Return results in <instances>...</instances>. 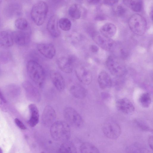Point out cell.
<instances>
[{
    "label": "cell",
    "mask_w": 153,
    "mask_h": 153,
    "mask_svg": "<svg viewBox=\"0 0 153 153\" xmlns=\"http://www.w3.org/2000/svg\"><path fill=\"white\" fill-rule=\"evenodd\" d=\"M127 150L129 151V152H142V151H145L144 149L142 147L140 146L138 144H134L132 146H130L127 149Z\"/></svg>",
    "instance_id": "d6a6232c"
},
{
    "label": "cell",
    "mask_w": 153,
    "mask_h": 153,
    "mask_svg": "<svg viewBox=\"0 0 153 153\" xmlns=\"http://www.w3.org/2000/svg\"><path fill=\"white\" fill-rule=\"evenodd\" d=\"M148 143L150 148L153 149V137L152 136H150L148 139Z\"/></svg>",
    "instance_id": "74e56055"
},
{
    "label": "cell",
    "mask_w": 153,
    "mask_h": 153,
    "mask_svg": "<svg viewBox=\"0 0 153 153\" xmlns=\"http://www.w3.org/2000/svg\"><path fill=\"white\" fill-rule=\"evenodd\" d=\"M119 0H103V3L108 6H112L118 2Z\"/></svg>",
    "instance_id": "e575fe53"
},
{
    "label": "cell",
    "mask_w": 153,
    "mask_h": 153,
    "mask_svg": "<svg viewBox=\"0 0 153 153\" xmlns=\"http://www.w3.org/2000/svg\"><path fill=\"white\" fill-rule=\"evenodd\" d=\"M106 65L110 72L116 76H122L126 72V68L124 64L120 58L114 56H110L108 57Z\"/></svg>",
    "instance_id": "5b68a950"
},
{
    "label": "cell",
    "mask_w": 153,
    "mask_h": 153,
    "mask_svg": "<svg viewBox=\"0 0 153 153\" xmlns=\"http://www.w3.org/2000/svg\"><path fill=\"white\" fill-rule=\"evenodd\" d=\"M134 122L140 129L145 131H152V129L146 124L141 121L135 120Z\"/></svg>",
    "instance_id": "1f68e13d"
},
{
    "label": "cell",
    "mask_w": 153,
    "mask_h": 153,
    "mask_svg": "<svg viewBox=\"0 0 153 153\" xmlns=\"http://www.w3.org/2000/svg\"><path fill=\"white\" fill-rule=\"evenodd\" d=\"M68 13L70 16L75 19H79L81 15V10L79 5L76 4H73L68 9Z\"/></svg>",
    "instance_id": "d4e9b609"
},
{
    "label": "cell",
    "mask_w": 153,
    "mask_h": 153,
    "mask_svg": "<svg viewBox=\"0 0 153 153\" xmlns=\"http://www.w3.org/2000/svg\"><path fill=\"white\" fill-rule=\"evenodd\" d=\"M28 107L31 116L28 121V123L31 127H33L35 126L39 122V111L37 106L35 104H30L29 105Z\"/></svg>",
    "instance_id": "d6986e66"
},
{
    "label": "cell",
    "mask_w": 153,
    "mask_h": 153,
    "mask_svg": "<svg viewBox=\"0 0 153 153\" xmlns=\"http://www.w3.org/2000/svg\"><path fill=\"white\" fill-rule=\"evenodd\" d=\"M152 11L151 12L150 16L151 17V19H152Z\"/></svg>",
    "instance_id": "ab89813d"
},
{
    "label": "cell",
    "mask_w": 153,
    "mask_h": 153,
    "mask_svg": "<svg viewBox=\"0 0 153 153\" xmlns=\"http://www.w3.org/2000/svg\"><path fill=\"white\" fill-rule=\"evenodd\" d=\"M50 77L53 83L58 91H62L64 90L65 86L64 80L59 72L54 71H51Z\"/></svg>",
    "instance_id": "2e32d148"
},
{
    "label": "cell",
    "mask_w": 153,
    "mask_h": 153,
    "mask_svg": "<svg viewBox=\"0 0 153 153\" xmlns=\"http://www.w3.org/2000/svg\"><path fill=\"white\" fill-rule=\"evenodd\" d=\"M56 118V113L54 109L50 105L46 106L44 109L42 117V122L46 127L51 126Z\"/></svg>",
    "instance_id": "8fae6325"
},
{
    "label": "cell",
    "mask_w": 153,
    "mask_h": 153,
    "mask_svg": "<svg viewBox=\"0 0 153 153\" xmlns=\"http://www.w3.org/2000/svg\"><path fill=\"white\" fill-rule=\"evenodd\" d=\"M37 48L40 53L48 59H52L55 55V49L51 44L40 43L37 45Z\"/></svg>",
    "instance_id": "5bb4252c"
},
{
    "label": "cell",
    "mask_w": 153,
    "mask_h": 153,
    "mask_svg": "<svg viewBox=\"0 0 153 153\" xmlns=\"http://www.w3.org/2000/svg\"><path fill=\"white\" fill-rule=\"evenodd\" d=\"M58 22V16L56 15H53L51 17L47 23V29L48 32L54 37H58L60 34Z\"/></svg>",
    "instance_id": "9a60e30c"
},
{
    "label": "cell",
    "mask_w": 153,
    "mask_h": 153,
    "mask_svg": "<svg viewBox=\"0 0 153 153\" xmlns=\"http://www.w3.org/2000/svg\"><path fill=\"white\" fill-rule=\"evenodd\" d=\"M15 27L18 29L21 30H27L28 27V23L25 18H19L17 19L15 21Z\"/></svg>",
    "instance_id": "f1b7e54d"
},
{
    "label": "cell",
    "mask_w": 153,
    "mask_h": 153,
    "mask_svg": "<svg viewBox=\"0 0 153 153\" xmlns=\"http://www.w3.org/2000/svg\"><path fill=\"white\" fill-rule=\"evenodd\" d=\"M0 98L2 100L3 102L4 103H5L6 102V100L5 99V98L3 96V95L1 93L0 91Z\"/></svg>",
    "instance_id": "f35d334b"
},
{
    "label": "cell",
    "mask_w": 153,
    "mask_h": 153,
    "mask_svg": "<svg viewBox=\"0 0 153 153\" xmlns=\"http://www.w3.org/2000/svg\"><path fill=\"white\" fill-rule=\"evenodd\" d=\"M70 91L73 96L79 99L84 98L87 94L86 90L82 86L78 84L72 85L70 88Z\"/></svg>",
    "instance_id": "44dd1931"
},
{
    "label": "cell",
    "mask_w": 153,
    "mask_h": 153,
    "mask_svg": "<svg viewBox=\"0 0 153 153\" xmlns=\"http://www.w3.org/2000/svg\"><path fill=\"white\" fill-rule=\"evenodd\" d=\"M152 99L150 95L147 93L143 94L139 98V101L144 108H148L151 103Z\"/></svg>",
    "instance_id": "83f0119b"
},
{
    "label": "cell",
    "mask_w": 153,
    "mask_h": 153,
    "mask_svg": "<svg viewBox=\"0 0 153 153\" xmlns=\"http://www.w3.org/2000/svg\"><path fill=\"white\" fill-rule=\"evenodd\" d=\"M64 114L67 123L69 125L75 128H79L82 126L83 121L82 117L72 108H65L64 111Z\"/></svg>",
    "instance_id": "52a82bcc"
},
{
    "label": "cell",
    "mask_w": 153,
    "mask_h": 153,
    "mask_svg": "<svg viewBox=\"0 0 153 153\" xmlns=\"http://www.w3.org/2000/svg\"><path fill=\"white\" fill-rule=\"evenodd\" d=\"M113 12L116 16H120L124 14L126 12V9L122 6L118 5L114 7Z\"/></svg>",
    "instance_id": "4dcf8cb0"
},
{
    "label": "cell",
    "mask_w": 153,
    "mask_h": 153,
    "mask_svg": "<svg viewBox=\"0 0 153 153\" xmlns=\"http://www.w3.org/2000/svg\"><path fill=\"white\" fill-rule=\"evenodd\" d=\"M91 36L93 40L99 46L106 51H111L115 43L111 38L107 37L100 33H93Z\"/></svg>",
    "instance_id": "ba28073f"
},
{
    "label": "cell",
    "mask_w": 153,
    "mask_h": 153,
    "mask_svg": "<svg viewBox=\"0 0 153 153\" xmlns=\"http://www.w3.org/2000/svg\"><path fill=\"white\" fill-rule=\"evenodd\" d=\"M98 82L100 87L103 89L110 88L112 84L110 76L105 71H102L99 74Z\"/></svg>",
    "instance_id": "e0dca14e"
},
{
    "label": "cell",
    "mask_w": 153,
    "mask_h": 153,
    "mask_svg": "<svg viewBox=\"0 0 153 153\" xmlns=\"http://www.w3.org/2000/svg\"><path fill=\"white\" fill-rule=\"evenodd\" d=\"M15 122L16 125L21 129L25 130L26 128L24 124L18 119L15 118L14 120Z\"/></svg>",
    "instance_id": "836d02e7"
},
{
    "label": "cell",
    "mask_w": 153,
    "mask_h": 153,
    "mask_svg": "<svg viewBox=\"0 0 153 153\" xmlns=\"http://www.w3.org/2000/svg\"><path fill=\"white\" fill-rule=\"evenodd\" d=\"M24 84L30 93L32 100L35 102H39L41 98L39 91L29 82H25Z\"/></svg>",
    "instance_id": "cb8c5ba5"
},
{
    "label": "cell",
    "mask_w": 153,
    "mask_h": 153,
    "mask_svg": "<svg viewBox=\"0 0 153 153\" xmlns=\"http://www.w3.org/2000/svg\"><path fill=\"white\" fill-rule=\"evenodd\" d=\"M87 2L91 4H95L99 3L101 0H87Z\"/></svg>",
    "instance_id": "8d00e7d4"
},
{
    "label": "cell",
    "mask_w": 153,
    "mask_h": 153,
    "mask_svg": "<svg viewBox=\"0 0 153 153\" xmlns=\"http://www.w3.org/2000/svg\"><path fill=\"white\" fill-rule=\"evenodd\" d=\"M76 75L80 82L84 84L88 85L92 81V76L90 71L82 65L77 66L75 69Z\"/></svg>",
    "instance_id": "30bf717a"
},
{
    "label": "cell",
    "mask_w": 153,
    "mask_h": 153,
    "mask_svg": "<svg viewBox=\"0 0 153 153\" xmlns=\"http://www.w3.org/2000/svg\"><path fill=\"white\" fill-rule=\"evenodd\" d=\"M24 30L16 31L12 32L14 42L20 46H24L26 45L30 40L29 33Z\"/></svg>",
    "instance_id": "4fadbf2b"
},
{
    "label": "cell",
    "mask_w": 153,
    "mask_h": 153,
    "mask_svg": "<svg viewBox=\"0 0 153 153\" xmlns=\"http://www.w3.org/2000/svg\"><path fill=\"white\" fill-rule=\"evenodd\" d=\"M116 106L118 111L126 114H130L134 111L135 108L132 102L127 98L118 100L116 102Z\"/></svg>",
    "instance_id": "7c38bea8"
},
{
    "label": "cell",
    "mask_w": 153,
    "mask_h": 153,
    "mask_svg": "<svg viewBox=\"0 0 153 153\" xmlns=\"http://www.w3.org/2000/svg\"><path fill=\"white\" fill-rule=\"evenodd\" d=\"M90 51L94 53H96L99 51V48L98 47L94 45H91L90 47Z\"/></svg>",
    "instance_id": "d590c367"
},
{
    "label": "cell",
    "mask_w": 153,
    "mask_h": 153,
    "mask_svg": "<svg viewBox=\"0 0 153 153\" xmlns=\"http://www.w3.org/2000/svg\"><path fill=\"white\" fill-rule=\"evenodd\" d=\"M128 25L131 30L138 36H142L145 33L147 23L144 17L137 14L132 15L129 19Z\"/></svg>",
    "instance_id": "277c9868"
},
{
    "label": "cell",
    "mask_w": 153,
    "mask_h": 153,
    "mask_svg": "<svg viewBox=\"0 0 153 153\" xmlns=\"http://www.w3.org/2000/svg\"><path fill=\"white\" fill-rule=\"evenodd\" d=\"M58 152L60 153H75L77 152L74 145L71 142L65 141L60 146Z\"/></svg>",
    "instance_id": "603a6c76"
},
{
    "label": "cell",
    "mask_w": 153,
    "mask_h": 153,
    "mask_svg": "<svg viewBox=\"0 0 153 153\" xmlns=\"http://www.w3.org/2000/svg\"><path fill=\"white\" fill-rule=\"evenodd\" d=\"M125 3L133 11L135 12L140 11L141 9L142 4L139 0H123Z\"/></svg>",
    "instance_id": "4316f807"
},
{
    "label": "cell",
    "mask_w": 153,
    "mask_h": 153,
    "mask_svg": "<svg viewBox=\"0 0 153 153\" xmlns=\"http://www.w3.org/2000/svg\"><path fill=\"white\" fill-rule=\"evenodd\" d=\"M59 26L62 30L66 31L69 30L71 27L70 21L68 18H63L59 20Z\"/></svg>",
    "instance_id": "f546056e"
},
{
    "label": "cell",
    "mask_w": 153,
    "mask_h": 153,
    "mask_svg": "<svg viewBox=\"0 0 153 153\" xmlns=\"http://www.w3.org/2000/svg\"><path fill=\"white\" fill-rule=\"evenodd\" d=\"M75 58L72 56H63L59 57L57 64L59 68L66 73H71L73 70Z\"/></svg>",
    "instance_id": "9c48e42d"
},
{
    "label": "cell",
    "mask_w": 153,
    "mask_h": 153,
    "mask_svg": "<svg viewBox=\"0 0 153 153\" xmlns=\"http://www.w3.org/2000/svg\"></svg>",
    "instance_id": "b9f144b4"
},
{
    "label": "cell",
    "mask_w": 153,
    "mask_h": 153,
    "mask_svg": "<svg viewBox=\"0 0 153 153\" xmlns=\"http://www.w3.org/2000/svg\"><path fill=\"white\" fill-rule=\"evenodd\" d=\"M50 131L52 138L57 141H67L71 137L70 126L63 121L54 122L51 126Z\"/></svg>",
    "instance_id": "6da1fadb"
},
{
    "label": "cell",
    "mask_w": 153,
    "mask_h": 153,
    "mask_svg": "<svg viewBox=\"0 0 153 153\" xmlns=\"http://www.w3.org/2000/svg\"><path fill=\"white\" fill-rule=\"evenodd\" d=\"M80 151L81 153L99 152L98 149L95 146L88 142L84 143L82 144L80 147Z\"/></svg>",
    "instance_id": "484cf974"
},
{
    "label": "cell",
    "mask_w": 153,
    "mask_h": 153,
    "mask_svg": "<svg viewBox=\"0 0 153 153\" xmlns=\"http://www.w3.org/2000/svg\"><path fill=\"white\" fill-rule=\"evenodd\" d=\"M102 130L104 135L111 139H117L121 133V129L119 124L111 119L108 120L104 123Z\"/></svg>",
    "instance_id": "8992f818"
},
{
    "label": "cell",
    "mask_w": 153,
    "mask_h": 153,
    "mask_svg": "<svg viewBox=\"0 0 153 153\" xmlns=\"http://www.w3.org/2000/svg\"><path fill=\"white\" fill-rule=\"evenodd\" d=\"M117 27L112 23H107L102 25L100 28V33L102 35L111 38L116 34Z\"/></svg>",
    "instance_id": "ffe728a7"
},
{
    "label": "cell",
    "mask_w": 153,
    "mask_h": 153,
    "mask_svg": "<svg viewBox=\"0 0 153 153\" xmlns=\"http://www.w3.org/2000/svg\"><path fill=\"white\" fill-rule=\"evenodd\" d=\"M2 153V149L0 148V153Z\"/></svg>",
    "instance_id": "60d3db41"
},
{
    "label": "cell",
    "mask_w": 153,
    "mask_h": 153,
    "mask_svg": "<svg viewBox=\"0 0 153 153\" xmlns=\"http://www.w3.org/2000/svg\"><path fill=\"white\" fill-rule=\"evenodd\" d=\"M111 51H114L116 54L114 56L119 58L124 59L126 58L128 55V51L126 48L121 45H117L115 43Z\"/></svg>",
    "instance_id": "7402d4cb"
},
{
    "label": "cell",
    "mask_w": 153,
    "mask_h": 153,
    "mask_svg": "<svg viewBox=\"0 0 153 153\" xmlns=\"http://www.w3.org/2000/svg\"><path fill=\"white\" fill-rule=\"evenodd\" d=\"M13 42L12 32L4 31L0 33V48L10 47L13 45Z\"/></svg>",
    "instance_id": "ac0fdd59"
},
{
    "label": "cell",
    "mask_w": 153,
    "mask_h": 153,
    "mask_svg": "<svg viewBox=\"0 0 153 153\" xmlns=\"http://www.w3.org/2000/svg\"><path fill=\"white\" fill-rule=\"evenodd\" d=\"M48 11V7L46 2L40 1L33 7L30 12L31 18L38 26L42 25L45 22Z\"/></svg>",
    "instance_id": "3957f363"
},
{
    "label": "cell",
    "mask_w": 153,
    "mask_h": 153,
    "mask_svg": "<svg viewBox=\"0 0 153 153\" xmlns=\"http://www.w3.org/2000/svg\"><path fill=\"white\" fill-rule=\"evenodd\" d=\"M27 69L30 79L36 84L41 86L45 78L44 70L41 65L36 61L31 60L27 63Z\"/></svg>",
    "instance_id": "7a4b0ae2"
}]
</instances>
